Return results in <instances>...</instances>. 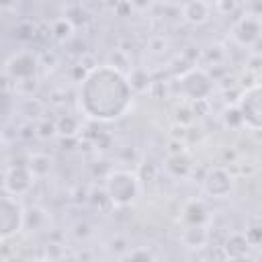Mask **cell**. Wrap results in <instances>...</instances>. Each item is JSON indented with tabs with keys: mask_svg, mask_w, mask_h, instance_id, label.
Returning <instances> with one entry per match:
<instances>
[{
	"mask_svg": "<svg viewBox=\"0 0 262 262\" xmlns=\"http://www.w3.org/2000/svg\"><path fill=\"white\" fill-rule=\"evenodd\" d=\"M260 33H262V23L256 14L242 16L231 29V37L235 39L237 45H244V47L254 45L260 39Z\"/></svg>",
	"mask_w": 262,
	"mask_h": 262,
	"instance_id": "cell-7",
	"label": "cell"
},
{
	"mask_svg": "<svg viewBox=\"0 0 262 262\" xmlns=\"http://www.w3.org/2000/svg\"><path fill=\"white\" fill-rule=\"evenodd\" d=\"M223 119H225V125H229V127L244 125V123H242V117H239V113H237V108H235V106L227 108V111H225V115H223Z\"/></svg>",
	"mask_w": 262,
	"mask_h": 262,
	"instance_id": "cell-13",
	"label": "cell"
},
{
	"mask_svg": "<svg viewBox=\"0 0 262 262\" xmlns=\"http://www.w3.org/2000/svg\"><path fill=\"white\" fill-rule=\"evenodd\" d=\"M178 90H180L182 96H186L190 100H205L213 90V82L207 76V72L192 68V70H188L186 74L180 76Z\"/></svg>",
	"mask_w": 262,
	"mask_h": 262,
	"instance_id": "cell-5",
	"label": "cell"
},
{
	"mask_svg": "<svg viewBox=\"0 0 262 262\" xmlns=\"http://www.w3.org/2000/svg\"><path fill=\"white\" fill-rule=\"evenodd\" d=\"M33 186V172L29 170V166H10L4 172V188L8 194L18 196L29 192Z\"/></svg>",
	"mask_w": 262,
	"mask_h": 262,
	"instance_id": "cell-9",
	"label": "cell"
},
{
	"mask_svg": "<svg viewBox=\"0 0 262 262\" xmlns=\"http://www.w3.org/2000/svg\"><path fill=\"white\" fill-rule=\"evenodd\" d=\"M55 129H57L61 135H72V133H76V129H78V119L66 115V117H61V119L55 123Z\"/></svg>",
	"mask_w": 262,
	"mask_h": 262,
	"instance_id": "cell-12",
	"label": "cell"
},
{
	"mask_svg": "<svg viewBox=\"0 0 262 262\" xmlns=\"http://www.w3.org/2000/svg\"><path fill=\"white\" fill-rule=\"evenodd\" d=\"M248 250H250V244H248L246 235H242V233H233V235H229V239L225 242V252H227V256L233 258V260L246 258Z\"/></svg>",
	"mask_w": 262,
	"mask_h": 262,
	"instance_id": "cell-11",
	"label": "cell"
},
{
	"mask_svg": "<svg viewBox=\"0 0 262 262\" xmlns=\"http://www.w3.org/2000/svg\"><path fill=\"white\" fill-rule=\"evenodd\" d=\"M203 188H205V192L209 194V196H213V199H223V196H227L229 192H231V188H233V178H231V174L225 170V168H211L209 172H207V176H205V180H203Z\"/></svg>",
	"mask_w": 262,
	"mask_h": 262,
	"instance_id": "cell-8",
	"label": "cell"
},
{
	"mask_svg": "<svg viewBox=\"0 0 262 262\" xmlns=\"http://www.w3.org/2000/svg\"><path fill=\"white\" fill-rule=\"evenodd\" d=\"M25 227V209L12 196H0V239H8Z\"/></svg>",
	"mask_w": 262,
	"mask_h": 262,
	"instance_id": "cell-4",
	"label": "cell"
},
{
	"mask_svg": "<svg viewBox=\"0 0 262 262\" xmlns=\"http://www.w3.org/2000/svg\"><path fill=\"white\" fill-rule=\"evenodd\" d=\"M104 188H106V196L111 203L119 207H127L139 194V180L129 170H115L106 176Z\"/></svg>",
	"mask_w": 262,
	"mask_h": 262,
	"instance_id": "cell-2",
	"label": "cell"
},
{
	"mask_svg": "<svg viewBox=\"0 0 262 262\" xmlns=\"http://www.w3.org/2000/svg\"><path fill=\"white\" fill-rule=\"evenodd\" d=\"M242 123L246 127H250L252 131H258L262 125V92H260V84H254L250 88H246V92L242 94V98L235 104Z\"/></svg>",
	"mask_w": 262,
	"mask_h": 262,
	"instance_id": "cell-3",
	"label": "cell"
},
{
	"mask_svg": "<svg viewBox=\"0 0 262 262\" xmlns=\"http://www.w3.org/2000/svg\"><path fill=\"white\" fill-rule=\"evenodd\" d=\"M209 12H211V6L205 4V2H186L182 4V18L186 23H192V25H201L209 18Z\"/></svg>",
	"mask_w": 262,
	"mask_h": 262,
	"instance_id": "cell-10",
	"label": "cell"
},
{
	"mask_svg": "<svg viewBox=\"0 0 262 262\" xmlns=\"http://www.w3.org/2000/svg\"><path fill=\"white\" fill-rule=\"evenodd\" d=\"M37 66H39V61H37V55L35 53H31V51H18V53H14L6 61V74L12 80L29 82L37 74Z\"/></svg>",
	"mask_w": 262,
	"mask_h": 262,
	"instance_id": "cell-6",
	"label": "cell"
},
{
	"mask_svg": "<svg viewBox=\"0 0 262 262\" xmlns=\"http://www.w3.org/2000/svg\"><path fill=\"white\" fill-rule=\"evenodd\" d=\"M133 90L127 76L115 66L92 68L80 84V106L96 121H113L131 106Z\"/></svg>",
	"mask_w": 262,
	"mask_h": 262,
	"instance_id": "cell-1",
	"label": "cell"
},
{
	"mask_svg": "<svg viewBox=\"0 0 262 262\" xmlns=\"http://www.w3.org/2000/svg\"><path fill=\"white\" fill-rule=\"evenodd\" d=\"M39 262H45V260H39Z\"/></svg>",
	"mask_w": 262,
	"mask_h": 262,
	"instance_id": "cell-14",
	"label": "cell"
}]
</instances>
